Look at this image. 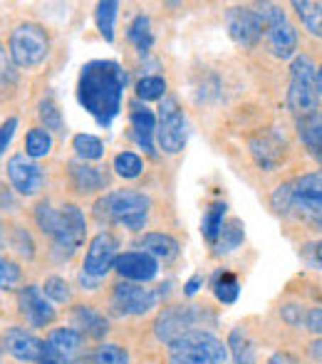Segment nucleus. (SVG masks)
Returning <instances> with one entry per match:
<instances>
[{
	"instance_id": "nucleus-54",
	"label": "nucleus",
	"mask_w": 322,
	"mask_h": 364,
	"mask_svg": "<svg viewBox=\"0 0 322 364\" xmlns=\"http://www.w3.org/2000/svg\"><path fill=\"white\" fill-rule=\"evenodd\" d=\"M315 225H318V228L322 230V218H320V220H315Z\"/></svg>"
},
{
	"instance_id": "nucleus-37",
	"label": "nucleus",
	"mask_w": 322,
	"mask_h": 364,
	"mask_svg": "<svg viewBox=\"0 0 322 364\" xmlns=\"http://www.w3.org/2000/svg\"><path fill=\"white\" fill-rule=\"evenodd\" d=\"M112 168H114V173L122 178H136L141 171H144V161H141V156L134 151H119L114 156Z\"/></svg>"
},
{
	"instance_id": "nucleus-7",
	"label": "nucleus",
	"mask_w": 322,
	"mask_h": 364,
	"mask_svg": "<svg viewBox=\"0 0 322 364\" xmlns=\"http://www.w3.org/2000/svg\"><path fill=\"white\" fill-rule=\"evenodd\" d=\"M87 235V218L85 211L77 203H63L60 206V230L53 240H50V253L55 260L65 263L70 260L82 243H85Z\"/></svg>"
},
{
	"instance_id": "nucleus-53",
	"label": "nucleus",
	"mask_w": 322,
	"mask_h": 364,
	"mask_svg": "<svg viewBox=\"0 0 322 364\" xmlns=\"http://www.w3.org/2000/svg\"><path fill=\"white\" fill-rule=\"evenodd\" d=\"M168 364H186V362H181V360H176V357H171V360H168Z\"/></svg>"
},
{
	"instance_id": "nucleus-32",
	"label": "nucleus",
	"mask_w": 322,
	"mask_h": 364,
	"mask_svg": "<svg viewBox=\"0 0 322 364\" xmlns=\"http://www.w3.org/2000/svg\"><path fill=\"white\" fill-rule=\"evenodd\" d=\"M293 8L298 10V18L308 28L310 35L322 38V3H313V0H295Z\"/></svg>"
},
{
	"instance_id": "nucleus-15",
	"label": "nucleus",
	"mask_w": 322,
	"mask_h": 364,
	"mask_svg": "<svg viewBox=\"0 0 322 364\" xmlns=\"http://www.w3.org/2000/svg\"><path fill=\"white\" fill-rule=\"evenodd\" d=\"M226 25L231 38L236 40L243 48H255L258 40L263 38V20H260V13L253 8H231L226 13Z\"/></svg>"
},
{
	"instance_id": "nucleus-13",
	"label": "nucleus",
	"mask_w": 322,
	"mask_h": 364,
	"mask_svg": "<svg viewBox=\"0 0 322 364\" xmlns=\"http://www.w3.org/2000/svg\"><path fill=\"white\" fill-rule=\"evenodd\" d=\"M119 240L112 230H100L95 238L90 240V248L82 260V273H87L90 278L102 280L109 270H114V263L119 258Z\"/></svg>"
},
{
	"instance_id": "nucleus-51",
	"label": "nucleus",
	"mask_w": 322,
	"mask_h": 364,
	"mask_svg": "<svg viewBox=\"0 0 322 364\" xmlns=\"http://www.w3.org/2000/svg\"><path fill=\"white\" fill-rule=\"evenodd\" d=\"M5 235H8V223H5L3 216H0V248L5 245Z\"/></svg>"
},
{
	"instance_id": "nucleus-48",
	"label": "nucleus",
	"mask_w": 322,
	"mask_h": 364,
	"mask_svg": "<svg viewBox=\"0 0 322 364\" xmlns=\"http://www.w3.org/2000/svg\"><path fill=\"white\" fill-rule=\"evenodd\" d=\"M203 288V275H193L191 280H188L186 285H183V295L186 297H191V295H196L198 290Z\"/></svg>"
},
{
	"instance_id": "nucleus-52",
	"label": "nucleus",
	"mask_w": 322,
	"mask_h": 364,
	"mask_svg": "<svg viewBox=\"0 0 322 364\" xmlns=\"http://www.w3.org/2000/svg\"><path fill=\"white\" fill-rule=\"evenodd\" d=\"M318 95L322 97V68L318 70Z\"/></svg>"
},
{
	"instance_id": "nucleus-1",
	"label": "nucleus",
	"mask_w": 322,
	"mask_h": 364,
	"mask_svg": "<svg viewBox=\"0 0 322 364\" xmlns=\"http://www.w3.org/2000/svg\"><path fill=\"white\" fill-rule=\"evenodd\" d=\"M127 82H129V75L114 60H92L82 65L77 100L100 127H109L119 114Z\"/></svg>"
},
{
	"instance_id": "nucleus-30",
	"label": "nucleus",
	"mask_w": 322,
	"mask_h": 364,
	"mask_svg": "<svg viewBox=\"0 0 322 364\" xmlns=\"http://www.w3.org/2000/svg\"><path fill=\"white\" fill-rule=\"evenodd\" d=\"M38 117H40V127L48 129L50 134H53V132H65L63 112H60V107L53 95H45L43 100L38 102Z\"/></svg>"
},
{
	"instance_id": "nucleus-47",
	"label": "nucleus",
	"mask_w": 322,
	"mask_h": 364,
	"mask_svg": "<svg viewBox=\"0 0 322 364\" xmlns=\"http://www.w3.org/2000/svg\"><path fill=\"white\" fill-rule=\"evenodd\" d=\"M38 364H65V360L58 355V352L53 350V347L48 345V342H45V347H43V355H40Z\"/></svg>"
},
{
	"instance_id": "nucleus-44",
	"label": "nucleus",
	"mask_w": 322,
	"mask_h": 364,
	"mask_svg": "<svg viewBox=\"0 0 322 364\" xmlns=\"http://www.w3.org/2000/svg\"><path fill=\"white\" fill-rule=\"evenodd\" d=\"M305 260H308L313 268L322 270V240H318V243H310L308 248H305Z\"/></svg>"
},
{
	"instance_id": "nucleus-27",
	"label": "nucleus",
	"mask_w": 322,
	"mask_h": 364,
	"mask_svg": "<svg viewBox=\"0 0 322 364\" xmlns=\"http://www.w3.org/2000/svg\"><path fill=\"white\" fill-rule=\"evenodd\" d=\"M211 290L218 297V302L223 305H233L238 300V292H241V283L233 273L228 270H216L211 278Z\"/></svg>"
},
{
	"instance_id": "nucleus-23",
	"label": "nucleus",
	"mask_w": 322,
	"mask_h": 364,
	"mask_svg": "<svg viewBox=\"0 0 322 364\" xmlns=\"http://www.w3.org/2000/svg\"><path fill=\"white\" fill-rule=\"evenodd\" d=\"M5 245L13 250L18 258L23 260H33L35 258V238L28 230V225L23 223H8V235H5Z\"/></svg>"
},
{
	"instance_id": "nucleus-36",
	"label": "nucleus",
	"mask_w": 322,
	"mask_h": 364,
	"mask_svg": "<svg viewBox=\"0 0 322 364\" xmlns=\"http://www.w3.org/2000/svg\"><path fill=\"white\" fill-rule=\"evenodd\" d=\"M136 100L139 102H156L166 97V80L161 75H149V77H141L136 82Z\"/></svg>"
},
{
	"instance_id": "nucleus-10",
	"label": "nucleus",
	"mask_w": 322,
	"mask_h": 364,
	"mask_svg": "<svg viewBox=\"0 0 322 364\" xmlns=\"http://www.w3.org/2000/svg\"><path fill=\"white\" fill-rule=\"evenodd\" d=\"M260 20H263L265 28V38L270 43V50H273L275 58H293L295 50H298V33L295 28L288 23L285 13L278 8V5H260Z\"/></svg>"
},
{
	"instance_id": "nucleus-33",
	"label": "nucleus",
	"mask_w": 322,
	"mask_h": 364,
	"mask_svg": "<svg viewBox=\"0 0 322 364\" xmlns=\"http://www.w3.org/2000/svg\"><path fill=\"white\" fill-rule=\"evenodd\" d=\"M117 13H119V3H114V0H104V3H100V5H97V10H95L97 30H100V35L107 40V43H112V40H114Z\"/></svg>"
},
{
	"instance_id": "nucleus-24",
	"label": "nucleus",
	"mask_w": 322,
	"mask_h": 364,
	"mask_svg": "<svg viewBox=\"0 0 322 364\" xmlns=\"http://www.w3.org/2000/svg\"><path fill=\"white\" fill-rule=\"evenodd\" d=\"M298 134L308 151L322 164V114H308L298 122Z\"/></svg>"
},
{
	"instance_id": "nucleus-39",
	"label": "nucleus",
	"mask_w": 322,
	"mask_h": 364,
	"mask_svg": "<svg viewBox=\"0 0 322 364\" xmlns=\"http://www.w3.org/2000/svg\"><path fill=\"white\" fill-rule=\"evenodd\" d=\"M43 292L48 295L50 302H60V305H63V302L73 300V290H70L68 280L60 278V275H50V278H45Z\"/></svg>"
},
{
	"instance_id": "nucleus-45",
	"label": "nucleus",
	"mask_w": 322,
	"mask_h": 364,
	"mask_svg": "<svg viewBox=\"0 0 322 364\" xmlns=\"http://www.w3.org/2000/svg\"><path fill=\"white\" fill-rule=\"evenodd\" d=\"M305 315H308V312H303V307H298V305L283 307V320H285V322H290V325H303V322H305Z\"/></svg>"
},
{
	"instance_id": "nucleus-25",
	"label": "nucleus",
	"mask_w": 322,
	"mask_h": 364,
	"mask_svg": "<svg viewBox=\"0 0 322 364\" xmlns=\"http://www.w3.org/2000/svg\"><path fill=\"white\" fill-rule=\"evenodd\" d=\"M141 248L149 255L161 260H173L178 255V240L171 238L168 233H144L141 235Z\"/></svg>"
},
{
	"instance_id": "nucleus-34",
	"label": "nucleus",
	"mask_w": 322,
	"mask_h": 364,
	"mask_svg": "<svg viewBox=\"0 0 322 364\" xmlns=\"http://www.w3.org/2000/svg\"><path fill=\"white\" fill-rule=\"evenodd\" d=\"M228 350L233 355V364H255V347L243 330H233L228 335Z\"/></svg>"
},
{
	"instance_id": "nucleus-8",
	"label": "nucleus",
	"mask_w": 322,
	"mask_h": 364,
	"mask_svg": "<svg viewBox=\"0 0 322 364\" xmlns=\"http://www.w3.org/2000/svg\"><path fill=\"white\" fill-rule=\"evenodd\" d=\"M156 141L163 154H178L186 146V119L176 97H163L156 114Z\"/></svg>"
},
{
	"instance_id": "nucleus-46",
	"label": "nucleus",
	"mask_w": 322,
	"mask_h": 364,
	"mask_svg": "<svg viewBox=\"0 0 322 364\" xmlns=\"http://www.w3.org/2000/svg\"><path fill=\"white\" fill-rule=\"evenodd\" d=\"M305 327L322 335V307H313V310H308V315H305Z\"/></svg>"
},
{
	"instance_id": "nucleus-9",
	"label": "nucleus",
	"mask_w": 322,
	"mask_h": 364,
	"mask_svg": "<svg viewBox=\"0 0 322 364\" xmlns=\"http://www.w3.org/2000/svg\"><path fill=\"white\" fill-rule=\"evenodd\" d=\"M5 173H8V183L13 186V191L23 198H35L45 188V181H48L45 168L25 151H18L8 159Z\"/></svg>"
},
{
	"instance_id": "nucleus-35",
	"label": "nucleus",
	"mask_w": 322,
	"mask_h": 364,
	"mask_svg": "<svg viewBox=\"0 0 322 364\" xmlns=\"http://www.w3.org/2000/svg\"><path fill=\"white\" fill-rule=\"evenodd\" d=\"M73 149L80 156V161H100V159L104 156V144H102V139L95 134H75Z\"/></svg>"
},
{
	"instance_id": "nucleus-18",
	"label": "nucleus",
	"mask_w": 322,
	"mask_h": 364,
	"mask_svg": "<svg viewBox=\"0 0 322 364\" xmlns=\"http://www.w3.org/2000/svg\"><path fill=\"white\" fill-rule=\"evenodd\" d=\"M3 347L8 355H13L20 362H38L43 355L45 342L40 337H35L30 330L25 327H10L3 335Z\"/></svg>"
},
{
	"instance_id": "nucleus-29",
	"label": "nucleus",
	"mask_w": 322,
	"mask_h": 364,
	"mask_svg": "<svg viewBox=\"0 0 322 364\" xmlns=\"http://www.w3.org/2000/svg\"><path fill=\"white\" fill-rule=\"evenodd\" d=\"M127 40L134 45L139 53H149L154 45V33H151V20L146 15H136L127 28Z\"/></svg>"
},
{
	"instance_id": "nucleus-4",
	"label": "nucleus",
	"mask_w": 322,
	"mask_h": 364,
	"mask_svg": "<svg viewBox=\"0 0 322 364\" xmlns=\"http://www.w3.org/2000/svg\"><path fill=\"white\" fill-rule=\"evenodd\" d=\"M8 55L18 70H33L50 55V35L40 23H20L10 30Z\"/></svg>"
},
{
	"instance_id": "nucleus-55",
	"label": "nucleus",
	"mask_w": 322,
	"mask_h": 364,
	"mask_svg": "<svg viewBox=\"0 0 322 364\" xmlns=\"http://www.w3.org/2000/svg\"><path fill=\"white\" fill-rule=\"evenodd\" d=\"M0 357H3V347H0Z\"/></svg>"
},
{
	"instance_id": "nucleus-28",
	"label": "nucleus",
	"mask_w": 322,
	"mask_h": 364,
	"mask_svg": "<svg viewBox=\"0 0 322 364\" xmlns=\"http://www.w3.org/2000/svg\"><path fill=\"white\" fill-rule=\"evenodd\" d=\"M226 211L228 206L223 201H216L211 203V206L206 208V213H203V220H201V235L208 240V245L216 243L218 233H221L223 223H226Z\"/></svg>"
},
{
	"instance_id": "nucleus-11",
	"label": "nucleus",
	"mask_w": 322,
	"mask_h": 364,
	"mask_svg": "<svg viewBox=\"0 0 322 364\" xmlns=\"http://www.w3.org/2000/svg\"><path fill=\"white\" fill-rule=\"evenodd\" d=\"M161 292L154 288H144V285L129 283V280H122L112 288V310L122 317L132 315H146L149 310H154L156 302H159Z\"/></svg>"
},
{
	"instance_id": "nucleus-2",
	"label": "nucleus",
	"mask_w": 322,
	"mask_h": 364,
	"mask_svg": "<svg viewBox=\"0 0 322 364\" xmlns=\"http://www.w3.org/2000/svg\"><path fill=\"white\" fill-rule=\"evenodd\" d=\"M270 203L283 216L315 220L322 218V173H305L288 183H280L270 196Z\"/></svg>"
},
{
	"instance_id": "nucleus-26",
	"label": "nucleus",
	"mask_w": 322,
	"mask_h": 364,
	"mask_svg": "<svg viewBox=\"0 0 322 364\" xmlns=\"http://www.w3.org/2000/svg\"><path fill=\"white\" fill-rule=\"evenodd\" d=\"M245 238V230H243V220L241 218H231L223 223L221 233H218L216 243L211 245L213 253L216 255H223V253H231V250H236L238 245L243 243Z\"/></svg>"
},
{
	"instance_id": "nucleus-12",
	"label": "nucleus",
	"mask_w": 322,
	"mask_h": 364,
	"mask_svg": "<svg viewBox=\"0 0 322 364\" xmlns=\"http://www.w3.org/2000/svg\"><path fill=\"white\" fill-rule=\"evenodd\" d=\"M198 320H201V310H198V305L163 307V312L156 317V322H154V332L163 345L171 347L178 337H183L186 332L196 330Z\"/></svg>"
},
{
	"instance_id": "nucleus-21",
	"label": "nucleus",
	"mask_w": 322,
	"mask_h": 364,
	"mask_svg": "<svg viewBox=\"0 0 322 364\" xmlns=\"http://www.w3.org/2000/svg\"><path fill=\"white\" fill-rule=\"evenodd\" d=\"M250 151H253L255 161L270 171V168L278 166L280 159H283L285 139H280L275 132H263V134H258L253 141H250Z\"/></svg>"
},
{
	"instance_id": "nucleus-40",
	"label": "nucleus",
	"mask_w": 322,
	"mask_h": 364,
	"mask_svg": "<svg viewBox=\"0 0 322 364\" xmlns=\"http://www.w3.org/2000/svg\"><path fill=\"white\" fill-rule=\"evenodd\" d=\"M23 280V270L13 258L0 253V290H10Z\"/></svg>"
},
{
	"instance_id": "nucleus-50",
	"label": "nucleus",
	"mask_w": 322,
	"mask_h": 364,
	"mask_svg": "<svg viewBox=\"0 0 322 364\" xmlns=\"http://www.w3.org/2000/svg\"><path fill=\"white\" fill-rule=\"evenodd\" d=\"M310 352H313V357H315V360L322 362V340L313 342V345H310Z\"/></svg>"
},
{
	"instance_id": "nucleus-16",
	"label": "nucleus",
	"mask_w": 322,
	"mask_h": 364,
	"mask_svg": "<svg viewBox=\"0 0 322 364\" xmlns=\"http://www.w3.org/2000/svg\"><path fill=\"white\" fill-rule=\"evenodd\" d=\"M114 270L119 273L122 280L129 283H149L159 273V260L149 255L146 250H127L117 258Z\"/></svg>"
},
{
	"instance_id": "nucleus-41",
	"label": "nucleus",
	"mask_w": 322,
	"mask_h": 364,
	"mask_svg": "<svg viewBox=\"0 0 322 364\" xmlns=\"http://www.w3.org/2000/svg\"><path fill=\"white\" fill-rule=\"evenodd\" d=\"M20 211V198L13 191V186L0 181V213H18Z\"/></svg>"
},
{
	"instance_id": "nucleus-19",
	"label": "nucleus",
	"mask_w": 322,
	"mask_h": 364,
	"mask_svg": "<svg viewBox=\"0 0 322 364\" xmlns=\"http://www.w3.org/2000/svg\"><path fill=\"white\" fill-rule=\"evenodd\" d=\"M45 342L63 357L65 364L77 362L82 352H85V335L80 330H75V327H55V330H50Z\"/></svg>"
},
{
	"instance_id": "nucleus-43",
	"label": "nucleus",
	"mask_w": 322,
	"mask_h": 364,
	"mask_svg": "<svg viewBox=\"0 0 322 364\" xmlns=\"http://www.w3.org/2000/svg\"><path fill=\"white\" fill-rule=\"evenodd\" d=\"M15 65L13 60H10L8 50L0 45V85H5V82H15V77H18V73H15Z\"/></svg>"
},
{
	"instance_id": "nucleus-42",
	"label": "nucleus",
	"mask_w": 322,
	"mask_h": 364,
	"mask_svg": "<svg viewBox=\"0 0 322 364\" xmlns=\"http://www.w3.org/2000/svg\"><path fill=\"white\" fill-rule=\"evenodd\" d=\"M20 119L18 117H8V119L0 122V156L5 154V149L10 146V141H13L15 136V129H18Z\"/></svg>"
},
{
	"instance_id": "nucleus-6",
	"label": "nucleus",
	"mask_w": 322,
	"mask_h": 364,
	"mask_svg": "<svg viewBox=\"0 0 322 364\" xmlns=\"http://www.w3.org/2000/svg\"><path fill=\"white\" fill-rule=\"evenodd\" d=\"M168 350H171V357L186 364H223L228 360V345L203 330L186 332Z\"/></svg>"
},
{
	"instance_id": "nucleus-31",
	"label": "nucleus",
	"mask_w": 322,
	"mask_h": 364,
	"mask_svg": "<svg viewBox=\"0 0 322 364\" xmlns=\"http://www.w3.org/2000/svg\"><path fill=\"white\" fill-rule=\"evenodd\" d=\"M50 151H53V134L48 129H43V127L28 129V134H25V154L38 161V159L48 156Z\"/></svg>"
},
{
	"instance_id": "nucleus-5",
	"label": "nucleus",
	"mask_w": 322,
	"mask_h": 364,
	"mask_svg": "<svg viewBox=\"0 0 322 364\" xmlns=\"http://www.w3.org/2000/svg\"><path fill=\"white\" fill-rule=\"evenodd\" d=\"M318 70L308 55L295 58L290 68V90H288V107L295 114H315L318 112Z\"/></svg>"
},
{
	"instance_id": "nucleus-17",
	"label": "nucleus",
	"mask_w": 322,
	"mask_h": 364,
	"mask_svg": "<svg viewBox=\"0 0 322 364\" xmlns=\"http://www.w3.org/2000/svg\"><path fill=\"white\" fill-rule=\"evenodd\" d=\"M129 124H132V136L134 141L144 149L146 154L156 156L154 151V136H156V114L144 105V102L134 100L129 105Z\"/></svg>"
},
{
	"instance_id": "nucleus-20",
	"label": "nucleus",
	"mask_w": 322,
	"mask_h": 364,
	"mask_svg": "<svg viewBox=\"0 0 322 364\" xmlns=\"http://www.w3.org/2000/svg\"><path fill=\"white\" fill-rule=\"evenodd\" d=\"M68 176L73 188L82 196H90V193H97L107 186V173L100 171V166H90L87 161H70Z\"/></svg>"
},
{
	"instance_id": "nucleus-3",
	"label": "nucleus",
	"mask_w": 322,
	"mask_h": 364,
	"mask_svg": "<svg viewBox=\"0 0 322 364\" xmlns=\"http://www.w3.org/2000/svg\"><path fill=\"white\" fill-rule=\"evenodd\" d=\"M151 211V198L136 188L109 191L95 201V218L102 223H119L129 230H141Z\"/></svg>"
},
{
	"instance_id": "nucleus-14",
	"label": "nucleus",
	"mask_w": 322,
	"mask_h": 364,
	"mask_svg": "<svg viewBox=\"0 0 322 364\" xmlns=\"http://www.w3.org/2000/svg\"><path fill=\"white\" fill-rule=\"evenodd\" d=\"M18 305H20V315L25 317V322L30 327H50L58 320V310L53 307V302L48 300V295H45L40 285H25V288H20Z\"/></svg>"
},
{
	"instance_id": "nucleus-49",
	"label": "nucleus",
	"mask_w": 322,
	"mask_h": 364,
	"mask_svg": "<svg viewBox=\"0 0 322 364\" xmlns=\"http://www.w3.org/2000/svg\"><path fill=\"white\" fill-rule=\"evenodd\" d=\"M268 364H300V362L295 360L290 352H275V355L268 360Z\"/></svg>"
},
{
	"instance_id": "nucleus-38",
	"label": "nucleus",
	"mask_w": 322,
	"mask_h": 364,
	"mask_svg": "<svg viewBox=\"0 0 322 364\" xmlns=\"http://www.w3.org/2000/svg\"><path fill=\"white\" fill-rule=\"evenodd\" d=\"M92 364H129V355L122 345L114 342H102L92 355Z\"/></svg>"
},
{
	"instance_id": "nucleus-22",
	"label": "nucleus",
	"mask_w": 322,
	"mask_h": 364,
	"mask_svg": "<svg viewBox=\"0 0 322 364\" xmlns=\"http://www.w3.org/2000/svg\"><path fill=\"white\" fill-rule=\"evenodd\" d=\"M73 317H75L77 330L85 337H90V340H102V337L109 332V322H107V317L102 315L100 310H95L92 305H75Z\"/></svg>"
}]
</instances>
